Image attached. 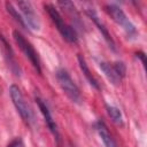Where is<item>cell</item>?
<instances>
[{
  "label": "cell",
  "mask_w": 147,
  "mask_h": 147,
  "mask_svg": "<svg viewBox=\"0 0 147 147\" xmlns=\"http://www.w3.org/2000/svg\"><path fill=\"white\" fill-rule=\"evenodd\" d=\"M44 9L48 14L51 21L53 22V24L55 25V28L60 32V34L63 37V39L65 41L70 42V44H76L78 41L77 30L72 25L68 24L64 21L63 16L60 14L59 9L54 5H52V3H45L44 5Z\"/></svg>",
  "instance_id": "obj_1"
},
{
  "label": "cell",
  "mask_w": 147,
  "mask_h": 147,
  "mask_svg": "<svg viewBox=\"0 0 147 147\" xmlns=\"http://www.w3.org/2000/svg\"><path fill=\"white\" fill-rule=\"evenodd\" d=\"M13 38H14L16 45L18 46V48L24 54V56L30 61V63L32 64V67L34 68V70L39 75H41V61H40V57H39L38 52L34 49V47L32 46V44L18 30H14L13 31Z\"/></svg>",
  "instance_id": "obj_5"
},
{
  "label": "cell",
  "mask_w": 147,
  "mask_h": 147,
  "mask_svg": "<svg viewBox=\"0 0 147 147\" xmlns=\"http://www.w3.org/2000/svg\"><path fill=\"white\" fill-rule=\"evenodd\" d=\"M0 48H1V52L3 54V59L8 65V68L10 69V71L15 75V76H21V67L18 65L17 61H16V57H15V54H14V51L13 48L10 47L9 42L7 41V39L0 33Z\"/></svg>",
  "instance_id": "obj_9"
},
{
  "label": "cell",
  "mask_w": 147,
  "mask_h": 147,
  "mask_svg": "<svg viewBox=\"0 0 147 147\" xmlns=\"http://www.w3.org/2000/svg\"><path fill=\"white\" fill-rule=\"evenodd\" d=\"M77 61H78V65H79V68H80L83 75L85 76V78H86V80L88 82V84H90L93 88H95V90L99 91V90H100V85H99L96 78L93 76L92 71L90 70V68H88V65H87V62H86L85 57H84L82 54H77Z\"/></svg>",
  "instance_id": "obj_12"
},
{
  "label": "cell",
  "mask_w": 147,
  "mask_h": 147,
  "mask_svg": "<svg viewBox=\"0 0 147 147\" xmlns=\"http://www.w3.org/2000/svg\"><path fill=\"white\" fill-rule=\"evenodd\" d=\"M7 147H25V144L21 137H15L8 145Z\"/></svg>",
  "instance_id": "obj_16"
},
{
  "label": "cell",
  "mask_w": 147,
  "mask_h": 147,
  "mask_svg": "<svg viewBox=\"0 0 147 147\" xmlns=\"http://www.w3.org/2000/svg\"><path fill=\"white\" fill-rule=\"evenodd\" d=\"M85 14L88 16V18H90V20L94 23V25L98 28V30L100 31L101 36L103 37V39L106 40V42L108 44V46L110 47V49L114 51V52H116V44H115V41H114V39H113V37H111V34H110L108 28L106 26V24H105V23L101 21V18L99 17L96 10H95L93 7H86V8H85Z\"/></svg>",
  "instance_id": "obj_8"
},
{
  "label": "cell",
  "mask_w": 147,
  "mask_h": 147,
  "mask_svg": "<svg viewBox=\"0 0 147 147\" xmlns=\"http://www.w3.org/2000/svg\"><path fill=\"white\" fill-rule=\"evenodd\" d=\"M9 95H10V99H11V102L16 109V111L18 113V115L21 116V118L23 119V122L31 126L34 122V115H33V111L30 107V105L28 103L24 94L22 93L21 88L13 84L9 86Z\"/></svg>",
  "instance_id": "obj_2"
},
{
  "label": "cell",
  "mask_w": 147,
  "mask_h": 147,
  "mask_svg": "<svg viewBox=\"0 0 147 147\" xmlns=\"http://www.w3.org/2000/svg\"><path fill=\"white\" fill-rule=\"evenodd\" d=\"M99 68L106 76V78L115 86L119 85L126 75V65L122 61H115L113 63L102 61L99 63Z\"/></svg>",
  "instance_id": "obj_6"
},
{
  "label": "cell",
  "mask_w": 147,
  "mask_h": 147,
  "mask_svg": "<svg viewBox=\"0 0 147 147\" xmlns=\"http://www.w3.org/2000/svg\"><path fill=\"white\" fill-rule=\"evenodd\" d=\"M34 100H36V102H37V105H38V108H39V110H40V113H41L44 119H45L46 125L48 126L49 131L52 132V134L54 136V138L56 139V141L60 142V132H59L57 125H56V123H55V119L53 118V116H52V114H51V110H49V108H48V105L46 103V101H45L42 98H40V96H38V95H36Z\"/></svg>",
  "instance_id": "obj_10"
},
{
  "label": "cell",
  "mask_w": 147,
  "mask_h": 147,
  "mask_svg": "<svg viewBox=\"0 0 147 147\" xmlns=\"http://www.w3.org/2000/svg\"><path fill=\"white\" fill-rule=\"evenodd\" d=\"M16 5L18 7V11L21 13L24 20L26 29H30L33 31L40 30V21L32 3L30 1H18Z\"/></svg>",
  "instance_id": "obj_7"
},
{
  "label": "cell",
  "mask_w": 147,
  "mask_h": 147,
  "mask_svg": "<svg viewBox=\"0 0 147 147\" xmlns=\"http://www.w3.org/2000/svg\"><path fill=\"white\" fill-rule=\"evenodd\" d=\"M136 56L138 57V59H140L141 60V62H142V64H145V54L142 53V52H138V53H136Z\"/></svg>",
  "instance_id": "obj_17"
},
{
  "label": "cell",
  "mask_w": 147,
  "mask_h": 147,
  "mask_svg": "<svg viewBox=\"0 0 147 147\" xmlns=\"http://www.w3.org/2000/svg\"><path fill=\"white\" fill-rule=\"evenodd\" d=\"M5 6H6V9H7V11H8V14L21 25V26H23V28H25L26 29V25H25V23H24V20H23V17H22V15H21V13L18 11V9L11 3V2H6L5 3Z\"/></svg>",
  "instance_id": "obj_15"
},
{
  "label": "cell",
  "mask_w": 147,
  "mask_h": 147,
  "mask_svg": "<svg viewBox=\"0 0 147 147\" xmlns=\"http://www.w3.org/2000/svg\"><path fill=\"white\" fill-rule=\"evenodd\" d=\"M94 129L98 132V134H99V137H100L105 147H118L115 139L113 138L111 133L109 132V130H108V127H107V125L103 121L98 119L94 123Z\"/></svg>",
  "instance_id": "obj_11"
},
{
  "label": "cell",
  "mask_w": 147,
  "mask_h": 147,
  "mask_svg": "<svg viewBox=\"0 0 147 147\" xmlns=\"http://www.w3.org/2000/svg\"><path fill=\"white\" fill-rule=\"evenodd\" d=\"M106 110H107L108 116L115 124L123 125V115H122V111L117 107L111 106V105H106Z\"/></svg>",
  "instance_id": "obj_14"
},
{
  "label": "cell",
  "mask_w": 147,
  "mask_h": 147,
  "mask_svg": "<svg viewBox=\"0 0 147 147\" xmlns=\"http://www.w3.org/2000/svg\"><path fill=\"white\" fill-rule=\"evenodd\" d=\"M57 5L69 14V16L71 17V20L75 22V24L79 25L80 28L83 26V25H82L80 15H79V13L77 11V9H76L75 5H74L71 1H60V2H57Z\"/></svg>",
  "instance_id": "obj_13"
},
{
  "label": "cell",
  "mask_w": 147,
  "mask_h": 147,
  "mask_svg": "<svg viewBox=\"0 0 147 147\" xmlns=\"http://www.w3.org/2000/svg\"><path fill=\"white\" fill-rule=\"evenodd\" d=\"M105 10L113 18V21L123 29V31L125 32L127 38H130V39L137 38L138 30H137L136 25L131 22V20L127 17L125 11L121 7H118L115 3H108L105 6Z\"/></svg>",
  "instance_id": "obj_3"
},
{
  "label": "cell",
  "mask_w": 147,
  "mask_h": 147,
  "mask_svg": "<svg viewBox=\"0 0 147 147\" xmlns=\"http://www.w3.org/2000/svg\"><path fill=\"white\" fill-rule=\"evenodd\" d=\"M55 77H56V80H57L60 87L62 88L63 93L72 102L80 103L82 102L80 90L77 86V84L75 83V80L72 79V77L70 76V74L68 72V70L64 68H59L55 72Z\"/></svg>",
  "instance_id": "obj_4"
}]
</instances>
